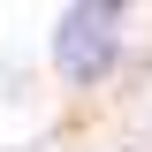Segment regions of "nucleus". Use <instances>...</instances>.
Wrapping results in <instances>:
<instances>
[{
  "label": "nucleus",
  "instance_id": "1",
  "mask_svg": "<svg viewBox=\"0 0 152 152\" xmlns=\"http://www.w3.org/2000/svg\"><path fill=\"white\" fill-rule=\"evenodd\" d=\"M46 53H53V76L76 84V91H91L122 69V15H99V8H61L53 38H46Z\"/></svg>",
  "mask_w": 152,
  "mask_h": 152
},
{
  "label": "nucleus",
  "instance_id": "2",
  "mask_svg": "<svg viewBox=\"0 0 152 152\" xmlns=\"http://www.w3.org/2000/svg\"><path fill=\"white\" fill-rule=\"evenodd\" d=\"M76 8H99V15H129V0H76Z\"/></svg>",
  "mask_w": 152,
  "mask_h": 152
}]
</instances>
